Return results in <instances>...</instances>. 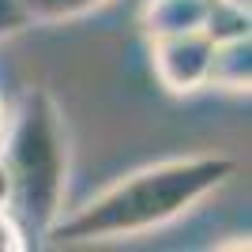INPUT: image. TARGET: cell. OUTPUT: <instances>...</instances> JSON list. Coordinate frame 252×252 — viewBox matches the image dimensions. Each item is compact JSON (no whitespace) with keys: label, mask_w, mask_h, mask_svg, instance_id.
I'll return each instance as SVG.
<instances>
[{"label":"cell","mask_w":252,"mask_h":252,"mask_svg":"<svg viewBox=\"0 0 252 252\" xmlns=\"http://www.w3.org/2000/svg\"><path fill=\"white\" fill-rule=\"evenodd\" d=\"M233 177V162L222 155H189L169 158L158 166L136 169L128 177L113 181L94 200L53 222L49 237L61 241H121L139 237L166 222L189 215L200 200L222 189Z\"/></svg>","instance_id":"6da1fadb"},{"label":"cell","mask_w":252,"mask_h":252,"mask_svg":"<svg viewBox=\"0 0 252 252\" xmlns=\"http://www.w3.org/2000/svg\"><path fill=\"white\" fill-rule=\"evenodd\" d=\"M0 158L11 173L8 211L27 233H49L68 189V132L49 91L31 87L23 94Z\"/></svg>","instance_id":"7a4b0ae2"},{"label":"cell","mask_w":252,"mask_h":252,"mask_svg":"<svg viewBox=\"0 0 252 252\" xmlns=\"http://www.w3.org/2000/svg\"><path fill=\"white\" fill-rule=\"evenodd\" d=\"M211 53H215V42H211L207 31L151 38V68H155V79L166 87L169 94H196V91L207 87Z\"/></svg>","instance_id":"3957f363"},{"label":"cell","mask_w":252,"mask_h":252,"mask_svg":"<svg viewBox=\"0 0 252 252\" xmlns=\"http://www.w3.org/2000/svg\"><path fill=\"white\" fill-rule=\"evenodd\" d=\"M211 15V0H147L143 4V34L166 38V34H192L203 31Z\"/></svg>","instance_id":"277c9868"},{"label":"cell","mask_w":252,"mask_h":252,"mask_svg":"<svg viewBox=\"0 0 252 252\" xmlns=\"http://www.w3.org/2000/svg\"><path fill=\"white\" fill-rule=\"evenodd\" d=\"M249 83H252V42H249V34H237V38H222V42H215L207 87L245 94Z\"/></svg>","instance_id":"5b68a950"},{"label":"cell","mask_w":252,"mask_h":252,"mask_svg":"<svg viewBox=\"0 0 252 252\" xmlns=\"http://www.w3.org/2000/svg\"><path fill=\"white\" fill-rule=\"evenodd\" d=\"M109 0H23V8L31 15V23H61V19H75L87 11L102 8Z\"/></svg>","instance_id":"8992f818"},{"label":"cell","mask_w":252,"mask_h":252,"mask_svg":"<svg viewBox=\"0 0 252 252\" xmlns=\"http://www.w3.org/2000/svg\"><path fill=\"white\" fill-rule=\"evenodd\" d=\"M203 31L211 34V42H222V38H237V34H249V11L233 8L226 0H211V15Z\"/></svg>","instance_id":"52a82bcc"},{"label":"cell","mask_w":252,"mask_h":252,"mask_svg":"<svg viewBox=\"0 0 252 252\" xmlns=\"http://www.w3.org/2000/svg\"><path fill=\"white\" fill-rule=\"evenodd\" d=\"M27 249V230L8 207H0V252H23Z\"/></svg>","instance_id":"ba28073f"},{"label":"cell","mask_w":252,"mask_h":252,"mask_svg":"<svg viewBox=\"0 0 252 252\" xmlns=\"http://www.w3.org/2000/svg\"><path fill=\"white\" fill-rule=\"evenodd\" d=\"M23 27H31V15L23 8V0H0V38H8Z\"/></svg>","instance_id":"9c48e42d"},{"label":"cell","mask_w":252,"mask_h":252,"mask_svg":"<svg viewBox=\"0 0 252 252\" xmlns=\"http://www.w3.org/2000/svg\"><path fill=\"white\" fill-rule=\"evenodd\" d=\"M11 203V173L4 166V158H0V207H8Z\"/></svg>","instance_id":"30bf717a"},{"label":"cell","mask_w":252,"mask_h":252,"mask_svg":"<svg viewBox=\"0 0 252 252\" xmlns=\"http://www.w3.org/2000/svg\"><path fill=\"white\" fill-rule=\"evenodd\" d=\"M4 121H8V109H4V98H0V132H4Z\"/></svg>","instance_id":"8fae6325"}]
</instances>
